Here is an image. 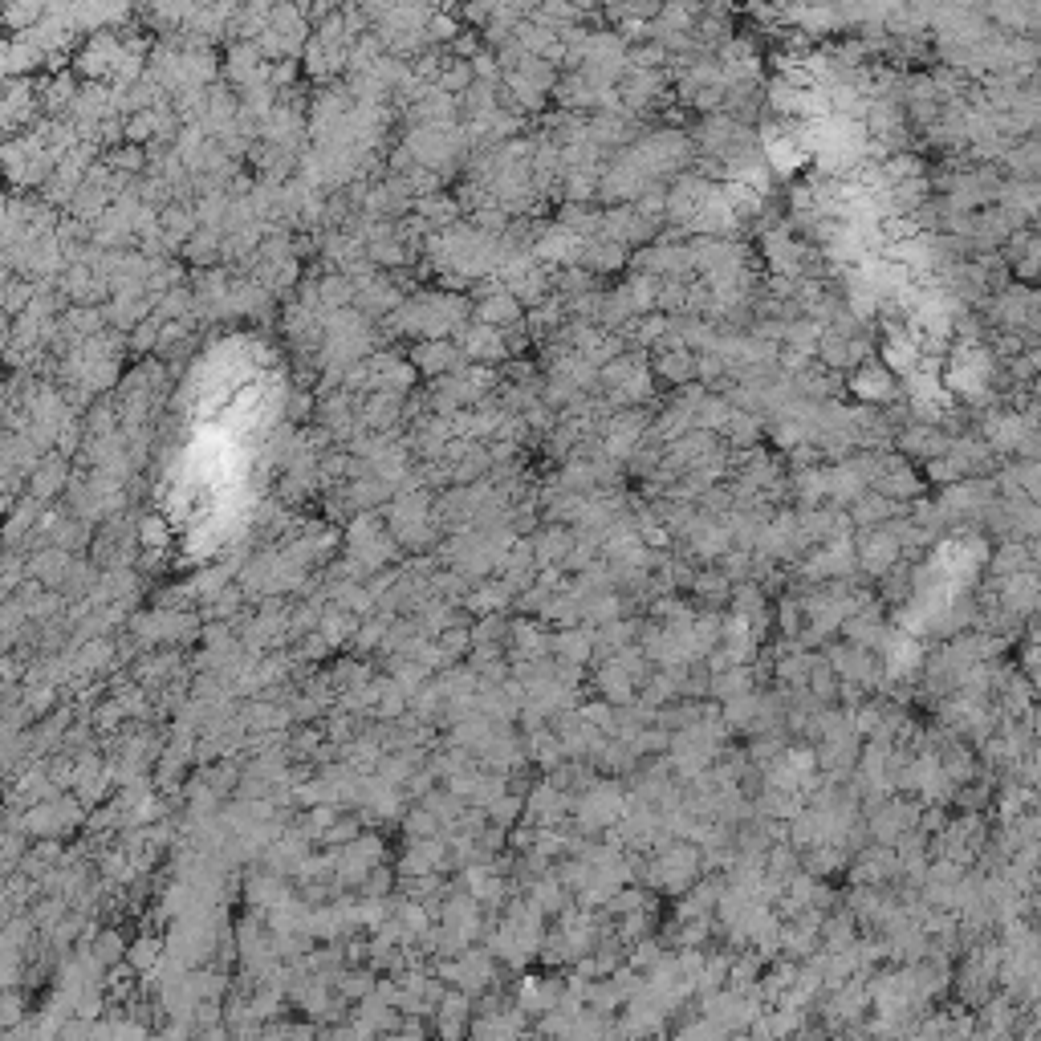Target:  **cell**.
Instances as JSON below:
<instances>
[{"label": "cell", "mask_w": 1041, "mask_h": 1041, "mask_svg": "<svg viewBox=\"0 0 1041 1041\" xmlns=\"http://www.w3.org/2000/svg\"><path fill=\"white\" fill-rule=\"evenodd\" d=\"M696 871H700V850L688 846V842H676V846H663V850H659V859L651 863L647 879H651L655 887H663V891H688L692 879H696Z\"/></svg>", "instance_id": "1"}, {"label": "cell", "mask_w": 1041, "mask_h": 1041, "mask_svg": "<svg viewBox=\"0 0 1041 1041\" xmlns=\"http://www.w3.org/2000/svg\"><path fill=\"white\" fill-rule=\"evenodd\" d=\"M379 863H383V842H379L375 834H358L350 846L338 850V867H334V875H338L342 883H362V879L371 875Z\"/></svg>", "instance_id": "2"}, {"label": "cell", "mask_w": 1041, "mask_h": 1041, "mask_svg": "<svg viewBox=\"0 0 1041 1041\" xmlns=\"http://www.w3.org/2000/svg\"><path fill=\"white\" fill-rule=\"evenodd\" d=\"M623 810V798L615 785H586V798L578 802V822L582 830H602L619 818Z\"/></svg>", "instance_id": "3"}, {"label": "cell", "mask_w": 1041, "mask_h": 1041, "mask_svg": "<svg viewBox=\"0 0 1041 1041\" xmlns=\"http://www.w3.org/2000/svg\"><path fill=\"white\" fill-rule=\"evenodd\" d=\"M899 554H903V545H899L895 529H875V533H867L863 545H859L863 570H867V574H879V578L899 562Z\"/></svg>", "instance_id": "4"}, {"label": "cell", "mask_w": 1041, "mask_h": 1041, "mask_svg": "<svg viewBox=\"0 0 1041 1041\" xmlns=\"http://www.w3.org/2000/svg\"><path fill=\"white\" fill-rule=\"evenodd\" d=\"M915 806H907V802H883L879 810H875V818H871V830H875V838L879 842H895V838H907L911 834V826H915Z\"/></svg>", "instance_id": "5"}, {"label": "cell", "mask_w": 1041, "mask_h": 1041, "mask_svg": "<svg viewBox=\"0 0 1041 1041\" xmlns=\"http://www.w3.org/2000/svg\"><path fill=\"white\" fill-rule=\"evenodd\" d=\"M566 810H570V798H566L562 789H554V785H537V793L529 798V818H533V826H554V822L566 818Z\"/></svg>", "instance_id": "6"}, {"label": "cell", "mask_w": 1041, "mask_h": 1041, "mask_svg": "<svg viewBox=\"0 0 1041 1041\" xmlns=\"http://www.w3.org/2000/svg\"><path fill=\"white\" fill-rule=\"evenodd\" d=\"M440 863H444V846H440L436 838H415V842L407 846V854H403L399 871H403V875H427V871H436Z\"/></svg>", "instance_id": "7"}, {"label": "cell", "mask_w": 1041, "mask_h": 1041, "mask_svg": "<svg viewBox=\"0 0 1041 1041\" xmlns=\"http://www.w3.org/2000/svg\"><path fill=\"white\" fill-rule=\"evenodd\" d=\"M574 545H578V533H570V529H545V533L533 541V554H537L541 566H549V562H566Z\"/></svg>", "instance_id": "8"}, {"label": "cell", "mask_w": 1041, "mask_h": 1041, "mask_svg": "<svg viewBox=\"0 0 1041 1041\" xmlns=\"http://www.w3.org/2000/svg\"><path fill=\"white\" fill-rule=\"evenodd\" d=\"M594 647H598V643H594L590 635H582V631H562V635H554V655H558L562 663H574V667H582Z\"/></svg>", "instance_id": "9"}, {"label": "cell", "mask_w": 1041, "mask_h": 1041, "mask_svg": "<svg viewBox=\"0 0 1041 1041\" xmlns=\"http://www.w3.org/2000/svg\"><path fill=\"white\" fill-rule=\"evenodd\" d=\"M440 1033H460L464 1029V1017H468V993L460 989V993H444V1001H440Z\"/></svg>", "instance_id": "10"}, {"label": "cell", "mask_w": 1041, "mask_h": 1041, "mask_svg": "<svg viewBox=\"0 0 1041 1041\" xmlns=\"http://www.w3.org/2000/svg\"><path fill=\"white\" fill-rule=\"evenodd\" d=\"M509 602V582H484V586H476L472 594H468V606L472 610H488V615H493V610H501Z\"/></svg>", "instance_id": "11"}, {"label": "cell", "mask_w": 1041, "mask_h": 1041, "mask_svg": "<svg viewBox=\"0 0 1041 1041\" xmlns=\"http://www.w3.org/2000/svg\"><path fill=\"white\" fill-rule=\"evenodd\" d=\"M131 968L135 972H155L159 964H163V944L159 940H151V936H143L139 944H131Z\"/></svg>", "instance_id": "12"}, {"label": "cell", "mask_w": 1041, "mask_h": 1041, "mask_svg": "<svg viewBox=\"0 0 1041 1041\" xmlns=\"http://www.w3.org/2000/svg\"><path fill=\"white\" fill-rule=\"evenodd\" d=\"M854 387H859L863 399H879V403L891 399V391H895L891 375H887V371H875V366H871V371H863L859 379H854Z\"/></svg>", "instance_id": "13"}, {"label": "cell", "mask_w": 1041, "mask_h": 1041, "mask_svg": "<svg viewBox=\"0 0 1041 1041\" xmlns=\"http://www.w3.org/2000/svg\"><path fill=\"white\" fill-rule=\"evenodd\" d=\"M436 830H440V814L427 806V802L407 814V834H411V838H432Z\"/></svg>", "instance_id": "14"}, {"label": "cell", "mask_w": 1041, "mask_h": 1041, "mask_svg": "<svg viewBox=\"0 0 1041 1041\" xmlns=\"http://www.w3.org/2000/svg\"><path fill=\"white\" fill-rule=\"evenodd\" d=\"M66 480V464H49V468H33V497H49L57 493V484Z\"/></svg>", "instance_id": "15"}, {"label": "cell", "mask_w": 1041, "mask_h": 1041, "mask_svg": "<svg viewBox=\"0 0 1041 1041\" xmlns=\"http://www.w3.org/2000/svg\"><path fill=\"white\" fill-rule=\"evenodd\" d=\"M90 952H94V960H98L102 968H106V964H118L122 956H127V948H122V936H118V932H102Z\"/></svg>", "instance_id": "16"}, {"label": "cell", "mask_w": 1041, "mask_h": 1041, "mask_svg": "<svg viewBox=\"0 0 1041 1041\" xmlns=\"http://www.w3.org/2000/svg\"><path fill=\"white\" fill-rule=\"evenodd\" d=\"M517 814H521V798H509V793H505V798H497L493 806H488V818H493V826H501V830L513 826Z\"/></svg>", "instance_id": "17"}, {"label": "cell", "mask_w": 1041, "mask_h": 1041, "mask_svg": "<svg viewBox=\"0 0 1041 1041\" xmlns=\"http://www.w3.org/2000/svg\"><path fill=\"white\" fill-rule=\"evenodd\" d=\"M533 903H537L541 911H558V903H562V887H558L554 879H537V883H533Z\"/></svg>", "instance_id": "18"}, {"label": "cell", "mask_w": 1041, "mask_h": 1041, "mask_svg": "<svg viewBox=\"0 0 1041 1041\" xmlns=\"http://www.w3.org/2000/svg\"><path fill=\"white\" fill-rule=\"evenodd\" d=\"M139 541H143L147 549H163V545H167V525H163V517L139 521Z\"/></svg>", "instance_id": "19"}, {"label": "cell", "mask_w": 1041, "mask_h": 1041, "mask_svg": "<svg viewBox=\"0 0 1041 1041\" xmlns=\"http://www.w3.org/2000/svg\"><path fill=\"white\" fill-rule=\"evenodd\" d=\"M342 993H346V997H371V993H375L371 972H350V976H342Z\"/></svg>", "instance_id": "20"}, {"label": "cell", "mask_w": 1041, "mask_h": 1041, "mask_svg": "<svg viewBox=\"0 0 1041 1041\" xmlns=\"http://www.w3.org/2000/svg\"><path fill=\"white\" fill-rule=\"evenodd\" d=\"M326 846H338V842H354L358 838V818H346V822H338V826H330L326 834Z\"/></svg>", "instance_id": "21"}, {"label": "cell", "mask_w": 1041, "mask_h": 1041, "mask_svg": "<svg viewBox=\"0 0 1041 1041\" xmlns=\"http://www.w3.org/2000/svg\"><path fill=\"white\" fill-rule=\"evenodd\" d=\"M17 1017H21V1001H17V993H9V997H5V1029H13Z\"/></svg>", "instance_id": "22"}]
</instances>
